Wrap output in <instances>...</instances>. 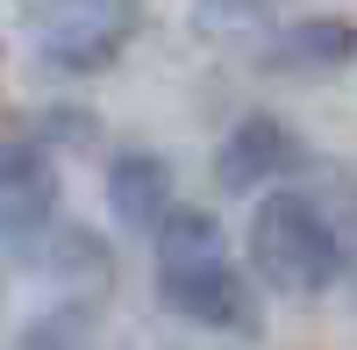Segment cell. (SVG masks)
<instances>
[{"mask_svg": "<svg viewBox=\"0 0 357 350\" xmlns=\"http://www.w3.org/2000/svg\"><path fill=\"white\" fill-rule=\"evenodd\" d=\"M158 300L172 314H186V322L215 329V336H257L250 279L229 265L222 229L193 208H172L158 229Z\"/></svg>", "mask_w": 357, "mask_h": 350, "instance_id": "6da1fadb", "label": "cell"}, {"mask_svg": "<svg viewBox=\"0 0 357 350\" xmlns=\"http://www.w3.org/2000/svg\"><path fill=\"white\" fill-rule=\"evenodd\" d=\"M250 272L286 300H314L329 294L343 272V229L321 215V200L301 186H279L264 208L250 215Z\"/></svg>", "mask_w": 357, "mask_h": 350, "instance_id": "7a4b0ae2", "label": "cell"}, {"mask_svg": "<svg viewBox=\"0 0 357 350\" xmlns=\"http://www.w3.org/2000/svg\"><path fill=\"white\" fill-rule=\"evenodd\" d=\"M143 22V0H29V36L36 57L65 79H86L129 50Z\"/></svg>", "mask_w": 357, "mask_h": 350, "instance_id": "3957f363", "label": "cell"}, {"mask_svg": "<svg viewBox=\"0 0 357 350\" xmlns=\"http://www.w3.org/2000/svg\"><path fill=\"white\" fill-rule=\"evenodd\" d=\"M307 165V143L293 136L279 114H243L222 151H215V186L222 193H257V186H286Z\"/></svg>", "mask_w": 357, "mask_h": 350, "instance_id": "277c9868", "label": "cell"}, {"mask_svg": "<svg viewBox=\"0 0 357 350\" xmlns=\"http://www.w3.org/2000/svg\"><path fill=\"white\" fill-rule=\"evenodd\" d=\"M357 57V22H336V15H307V22H286L272 43H264L257 65L272 79H336Z\"/></svg>", "mask_w": 357, "mask_h": 350, "instance_id": "5b68a950", "label": "cell"}, {"mask_svg": "<svg viewBox=\"0 0 357 350\" xmlns=\"http://www.w3.org/2000/svg\"><path fill=\"white\" fill-rule=\"evenodd\" d=\"M107 208L122 229H165L172 215V172L151 151H122L107 158Z\"/></svg>", "mask_w": 357, "mask_h": 350, "instance_id": "8992f818", "label": "cell"}, {"mask_svg": "<svg viewBox=\"0 0 357 350\" xmlns=\"http://www.w3.org/2000/svg\"><path fill=\"white\" fill-rule=\"evenodd\" d=\"M264 0H193V15H200V29H236L243 15H257Z\"/></svg>", "mask_w": 357, "mask_h": 350, "instance_id": "52a82bcc", "label": "cell"}]
</instances>
